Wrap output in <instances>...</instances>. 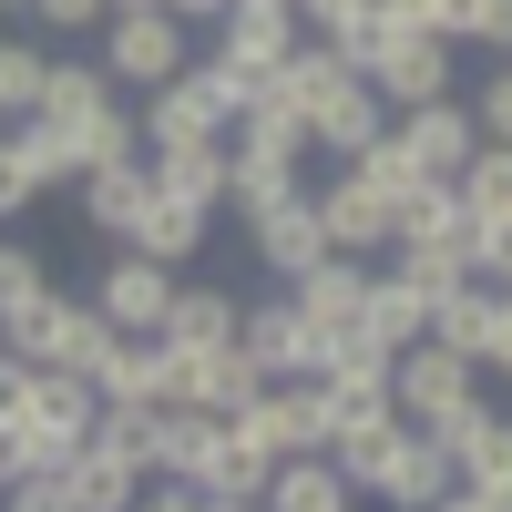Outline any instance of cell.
<instances>
[{"instance_id":"cell-1","label":"cell","mask_w":512,"mask_h":512,"mask_svg":"<svg viewBox=\"0 0 512 512\" xmlns=\"http://www.w3.org/2000/svg\"><path fill=\"white\" fill-rule=\"evenodd\" d=\"M236 113H246V93L216 72V62H185L175 82H154V93L134 103V123H144V154H185V144H226L236 134Z\"/></svg>"},{"instance_id":"cell-2","label":"cell","mask_w":512,"mask_h":512,"mask_svg":"<svg viewBox=\"0 0 512 512\" xmlns=\"http://www.w3.org/2000/svg\"><path fill=\"white\" fill-rule=\"evenodd\" d=\"M195 62V31L175 11H113L103 21V82L113 93H154V82H175Z\"/></svg>"},{"instance_id":"cell-3","label":"cell","mask_w":512,"mask_h":512,"mask_svg":"<svg viewBox=\"0 0 512 512\" xmlns=\"http://www.w3.org/2000/svg\"><path fill=\"white\" fill-rule=\"evenodd\" d=\"M297 41H308V31H297V11H287V0H236V11L216 21V52H205V62H216L236 93L256 103V82H267V72L297 52Z\"/></svg>"},{"instance_id":"cell-4","label":"cell","mask_w":512,"mask_h":512,"mask_svg":"<svg viewBox=\"0 0 512 512\" xmlns=\"http://www.w3.org/2000/svg\"><path fill=\"white\" fill-rule=\"evenodd\" d=\"M472 400H482V369L461 359V349H431V338H420V349L390 359V410L420 420V431H431V420H451V410H472Z\"/></svg>"},{"instance_id":"cell-5","label":"cell","mask_w":512,"mask_h":512,"mask_svg":"<svg viewBox=\"0 0 512 512\" xmlns=\"http://www.w3.org/2000/svg\"><path fill=\"white\" fill-rule=\"evenodd\" d=\"M236 441H256L267 461H308L328 451V420H318V379H267L246 410H236Z\"/></svg>"},{"instance_id":"cell-6","label":"cell","mask_w":512,"mask_h":512,"mask_svg":"<svg viewBox=\"0 0 512 512\" xmlns=\"http://www.w3.org/2000/svg\"><path fill=\"white\" fill-rule=\"evenodd\" d=\"M308 205H318V236H328V256H359V267H379L390 256V205H379L349 164H328V175L308 185Z\"/></svg>"},{"instance_id":"cell-7","label":"cell","mask_w":512,"mask_h":512,"mask_svg":"<svg viewBox=\"0 0 512 512\" xmlns=\"http://www.w3.org/2000/svg\"><path fill=\"white\" fill-rule=\"evenodd\" d=\"M175 287H185L175 267H154V256L123 246L113 267L93 277V318H103L113 338H154V328H164V308H175Z\"/></svg>"},{"instance_id":"cell-8","label":"cell","mask_w":512,"mask_h":512,"mask_svg":"<svg viewBox=\"0 0 512 512\" xmlns=\"http://www.w3.org/2000/svg\"><path fill=\"white\" fill-rule=\"evenodd\" d=\"M390 134H400V154L420 164L431 185H451L461 164L482 154V134H472V103L461 93H441V103H410V113H390Z\"/></svg>"},{"instance_id":"cell-9","label":"cell","mask_w":512,"mask_h":512,"mask_svg":"<svg viewBox=\"0 0 512 512\" xmlns=\"http://www.w3.org/2000/svg\"><path fill=\"white\" fill-rule=\"evenodd\" d=\"M236 349H246V369L256 379H318L328 369V338L287 308V297H267V308H246V328H236Z\"/></svg>"},{"instance_id":"cell-10","label":"cell","mask_w":512,"mask_h":512,"mask_svg":"<svg viewBox=\"0 0 512 512\" xmlns=\"http://www.w3.org/2000/svg\"><path fill=\"white\" fill-rule=\"evenodd\" d=\"M441 492H451V451H441V431H420V420H410V431L390 441V461L369 472L359 502H379V512H431Z\"/></svg>"},{"instance_id":"cell-11","label":"cell","mask_w":512,"mask_h":512,"mask_svg":"<svg viewBox=\"0 0 512 512\" xmlns=\"http://www.w3.org/2000/svg\"><path fill=\"white\" fill-rule=\"evenodd\" d=\"M441 451H451V482H472V492H512V410L472 400V410H451L431 420Z\"/></svg>"},{"instance_id":"cell-12","label":"cell","mask_w":512,"mask_h":512,"mask_svg":"<svg viewBox=\"0 0 512 512\" xmlns=\"http://www.w3.org/2000/svg\"><path fill=\"white\" fill-rule=\"evenodd\" d=\"M369 93L390 103V113H410V103H441V93H461V52H451V41H420V31H400L390 52H379Z\"/></svg>"},{"instance_id":"cell-13","label":"cell","mask_w":512,"mask_h":512,"mask_svg":"<svg viewBox=\"0 0 512 512\" xmlns=\"http://www.w3.org/2000/svg\"><path fill=\"white\" fill-rule=\"evenodd\" d=\"M226 420L216 410H185V400H154V441H144V472L154 482H205V461H216Z\"/></svg>"},{"instance_id":"cell-14","label":"cell","mask_w":512,"mask_h":512,"mask_svg":"<svg viewBox=\"0 0 512 512\" xmlns=\"http://www.w3.org/2000/svg\"><path fill=\"white\" fill-rule=\"evenodd\" d=\"M82 195V216H93V236H134L144 226V205H154V154H123V164H93V175L72 185Z\"/></svg>"},{"instance_id":"cell-15","label":"cell","mask_w":512,"mask_h":512,"mask_svg":"<svg viewBox=\"0 0 512 512\" xmlns=\"http://www.w3.org/2000/svg\"><path fill=\"white\" fill-rule=\"evenodd\" d=\"M297 195H308V164H297V154H246V144H226V216L267 226L277 205H297Z\"/></svg>"},{"instance_id":"cell-16","label":"cell","mask_w":512,"mask_h":512,"mask_svg":"<svg viewBox=\"0 0 512 512\" xmlns=\"http://www.w3.org/2000/svg\"><path fill=\"white\" fill-rule=\"evenodd\" d=\"M379 134H390V103H379L369 93V82L349 72V82H338V93L308 113V154H328V164H349V154H369Z\"/></svg>"},{"instance_id":"cell-17","label":"cell","mask_w":512,"mask_h":512,"mask_svg":"<svg viewBox=\"0 0 512 512\" xmlns=\"http://www.w3.org/2000/svg\"><path fill=\"white\" fill-rule=\"evenodd\" d=\"M359 297H369V267H359V256H318V267L287 287V308L308 318L318 338H349V328H359Z\"/></svg>"},{"instance_id":"cell-18","label":"cell","mask_w":512,"mask_h":512,"mask_svg":"<svg viewBox=\"0 0 512 512\" xmlns=\"http://www.w3.org/2000/svg\"><path fill=\"white\" fill-rule=\"evenodd\" d=\"M236 328H246V297H226V287H205V277H185L175 287V308H164V349H236Z\"/></svg>"},{"instance_id":"cell-19","label":"cell","mask_w":512,"mask_h":512,"mask_svg":"<svg viewBox=\"0 0 512 512\" xmlns=\"http://www.w3.org/2000/svg\"><path fill=\"white\" fill-rule=\"evenodd\" d=\"M359 328L379 338V349H420V338H431V297H420L400 267H369V297H359Z\"/></svg>"},{"instance_id":"cell-20","label":"cell","mask_w":512,"mask_h":512,"mask_svg":"<svg viewBox=\"0 0 512 512\" xmlns=\"http://www.w3.org/2000/svg\"><path fill=\"white\" fill-rule=\"evenodd\" d=\"M492 318H502V287L492 277H461V287H441L431 297V349H461L482 369V349H492Z\"/></svg>"},{"instance_id":"cell-21","label":"cell","mask_w":512,"mask_h":512,"mask_svg":"<svg viewBox=\"0 0 512 512\" xmlns=\"http://www.w3.org/2000/svg\"><path fill=\"white\" fill-rule=\"evenodd\" d=\"M246 236H256V267H277V287H297V277H308L318 256H328L318 205H308V195H297V205H277V216H267V226H246Z\"/></svg>"},{"instance_id":"cell-22","label":"cell","mask_w":512,"mask_h":512,"mask_svg":"<svg viewBox=\"0 0 512 512\" xmlns=\"http://www.w3.org/2000/svg\"><path fill=\"white\" fill-rule=\"evenodd\" d=\"M205 236H216V216H195V205H175V195H154L144 205V226L134 236H123V246H134V256H154V267H195V256H205Z\"/></svg>"},{"instance_id":"cell-23","label":"cell","mask_w":512,"mask_h":512,"mask_svg":"<svg viewBox=\"0 0 512 512\" xmlns=\"http://www.w3.org/2000/svg\"><path fill=\"white\" fill-rule=\"evenodd\" d=\"M21 410L41 420V431H62V441L82 451V441H93V410H103V400H93V379H72V369H31V379H21Z\"/></svg>"},{"instance_id":"cell-24","label":"cell","mask_w":512,"mask_h":512,"mask_svg":"<svg viewBox=\"0 0 512 512\" xmlns=\"http://www.w3.org/2000/svg\"><path fill=\"white\" fill-rule=\"evenodd\" d=\"M154 195L195 205V216H226V144H185V154H154Z\"/></svg>"},{"instance_id":"cell-25","label":"cell","mask_w":512,"mask_h":512,"mask_svg":"<svg viewBox=\"0 0 512 512\" xmlns=\"http://www.w3.org/2000/svg\"><path fill=\"white\" fill-rule=\"evenodd\" d=\"M359 492L338 482V461L328 451H308V461H277L267 472V512H349Z\"/></svg>"},{"instance_id":"cell-26","label":"cell","mask_w":512,"mask_h":512,"mask_svg":"<svg viewBox=\"0 0 512 512\" xmlns=\"http://www.w3.org/2000/svg\"><path fill=\"white\" fill-rule=\"evenodd\" d=\"M93 400H164V338H113L93 359Z\"/></svg>"},{"instance_id":"cell-27","label":"cell","mask_w":512,"mask_h":512,"mask_svg":"<svg viewBox=\"0 0 512 512\" xmlns=\"http://www.w3.org/2000/svg\"><path fill=\"white\" fill-rule=\"evenodd\" d=\"M390 246H461V256H472V216H461V195H451V185H420L400 216H390Z\"/></svg>"},{"instance_id":"cell-28","label":"cell","mask_w":512,"mask_h":512,"mask_svg":"<svg viewBox=\"0 0 512 512\" xmlns=\"http://www.w3.org/2000/svg\"><path fill=\"white\" fill-rule=\"evenodd\" d=\"M451 195H461V216H472V226H512V144H482L472 164H461V175H451Z\"/></svg>"},{"instance_id":"cell-29","label":"cell","mask_w":512,"mask_h":512,"mask_svg":"<svg viewBox=\"0 0 512 512\" xmlns=\"http://www.w3.org/2000/svg\"><path fill=\"white\" fill-rule=\"evenodd\" d=\"M267 472H277V461L267 451H256V441H236V420H226V441H216V461H205V502H267Z\"/></svg>"},{"instance_id":"cell-30","label":"cell","mask_w":512,"mask_h":512,"mask_svg":"<svg viewBox=\"0 0 512 512\" xmlns=\"http://www.w3.org/2000/svg\"><path fill=\"white\" fill-rule=\"evenodd\" d=\"M62 492H72V512H134L144 472H123V461H103V451H72L62 461Z\"/></svg>"},{"instance_id":"cell-31","label":"cell","mask_w":512,"mask_h":512,"mask_svg":"<svg viewBox=\"0 0 512 512\" xmlns=\"http://www.w3.org/2000/svg\"><path fill=\"white\" fill-rule=\"evenodd\" d=\"M41 72H52V52H41V41H21V31H0V123H31Z\"/></svg>"},{"instance_id":"cell-32","label":"cell","mask_w":512,"mask_h":512,"mask_svg":"<svg viewBox=\"0 0 512 512\" xmlns=\"http://www.w3.org/2000/svg\"><path fill=\"white\" fill-rule=\"evenodd\" d=\"M349 175H359V185H369V195H379V205H390V216H400V205H410V195H420V185H431V175H420V164H410V154H400V134H379V144H369V154H349Z\"/></svg>"},{"instance_id":"cell-33","label":"cell","mask_w":512,"mask_h":512,"mask_svg":"<svg viewBox=\"0 0 512 512\" xmlns=\"http://www.w3.org/2000/svg\"><path fill=\"white\" fill-rule=\"evenodd\" d=\"M472 41V52L512 62V0H451V52Z\"/></svg>"},{"instance_id":"cell-34","label":"cell","mask_w":512,"mask_h":512,"mask_svg":"<svg viewBox=\"0 0 512 512\" xmlns=\"http://www.w3.org/2000/svg\"><path fill=\"white\" fill-rule=\"evenodd\" d=\"M0 451H11V482H21V472H62V461H72V441H62V431H41L31 410H21V420H0Z\"/></svg>"},{"instance_id":"cell-35","label":"cell","mask_w":512,"mask_h":512,"mask_svg":"<svg viewBox=\"0 0 512 512\" xmlns=\"http://www.w3.org/2000/svg\"><path fill=\"white\" fill-rule=\"evenodd\" d=\"M461 103H472V134H482V144H512V62H492Z\"/></svg>"},{"instance_id":"cell-36","label":"cell","mask_w":512,"mask_h":512,"mask_svg":"<svg viewBox=\"0 0 512 512\" xmlns=\"http://www.w3.org/2000/svg\"><path fill=\"white\" fill-rule=\"evenodd\" d=\"M41 287H52V256L21 246V236H0V308H21V297H41Z\"/></svg>"},{"instance_id":"cell-37","label":"cell","mask_w":512,"mask_h":512,"mask_svg":"<svg viewBox=\"0 0 512 512\" xmlns=\"http://www.w3.org/2000/svg\"><path fill=\"white\" fill-rule=\"evenodd\" d=\"M287 11H297V31H308V41H338V31H359L379 0H287Z\"/></svg>"},{"instance_id":"cell-38","label":"cell","mask_w":512,"mask_h":512,"mask_svg":"<svg viewBox=\"0 0 512 512\" xmlns=\"http://www.w3.org/2000/svg\"><path fill=\"white\" fill-rule=\"evenodd\" d=\"M21 21H41V31H103L113 0H21Z\"/></svg>"},{"instance_id":"cell-39","label":"cell","mask_w":512,"mask_h":512,"mask_svg":"<svg viewBox=\"0 0 512 512\" xmlns=\"http://www.w3.org/2000/svg\"><path fill=\"white\" fill-rule=\"evenodd\" d=\"M0 512H72L62 472H21V482H0Z\"/></svg>"},{"instance_id":"cell-40","label":"cell","mask_w":512,"mask_h":512,"mask_svg":"<svg viewBox=\"0 0 512 512\" xmlns=\"http://www.w3.org/2000/svg\"><path fill=\"white\" fill-rule=\"evenodd\" d=\"M390 31H420V41H451V0H379Z\"/></svg>"},{"instance_id":"cell-41","label":"cell","mask_w":512,"mask_h":512,"mask_svg":"<svg viewBox=\"0 0 512 512\" xmlns=\"http://www.w3.org/2000/svg\"><path fill=\"white\" fill-rule=\"evenodd\" d=\"M31 195H41V185L21 175V154H11V123H0V226H11V216H21Z\"/></svg>"},{"instance_id":"cell-42","label":"cell","mask_w":512,"mask_h":512,"mask_svg":"<svg viewBox=\"0 0 512 512\" xmlns=\"http://www.w3.org/2000/svg\"><path fill=\"white\" fill-rule=\"evenodd\" d=\"M431 512H512V492H472V482H451Z\"/></svg>"},{"instance_id":"cell-43","label":"cell","mask_w":512,"mask_h":512,"mask_svg":"<svg viewBox=\"0 0 512 512\" xmlns=\"http://www.w3.org/2000/svg\"><path fill=\"white\" fill-rule=\"evenodd\" d=\"M164 11H175V21H185V31H216V21H226V11H236V0H164Z\"/></svg>"},{"instance_id":"cell-44","label":"cell","mask_w":512,"mask_h":512,"mask_svg":"<svg viewBox=\"0 0 512 512\" xmlns=\"http://www.w3.org/2000/svg\"><path fill=\"white\" fill-rule=\"evenodd\" d=\"M482 369H502V379H512V297H502V318H492V349H482Z\"/></svg>"},{"instance_id":"cell-45","label":"cell","mask_w":512,"mask_h":512,"mask_svg":"<svg viewBox=\"0 0 512 512\" xmlns=\"http://www.w3.org/2000/svg\"><path fill=\"white\" fill-rule=\"evenodd\" d=\"M0 21H21V0H0Z\"/></svg>"},{"instance_id":"cell-46","label":"cell","mask_w":512,"mask_h":512,"mask_svg":"<svg viewBox=\"0 0 512 512\" xmlns=\"http://www.w3.org/2000/svg\"><path fill=\"white\" fill-rule=\"evenodd\" d=\"M226 512H267V502H226Z\"/></svg>"},{"instance_id":"cell-47","label":"cell","mask_w":512,"mask_h":512,"mask_svg":"<svg viewBox=\"0 0 512 512\" xmlns=\"http://www.w3.org/2000/svg\"><path fill=\"white\" fill-rule=\"evenodd\" d=\"M0 482H11V451H0Z\"/></svg>"},{"instance_id":"cell-48","label":"cell","mask_w":512,"mask_h":512,"mask_svg":"<svg viewBox=\"0 0 512 512\" xmlns=\"http://www.w3.org/2000/svg\"><path fill=\"white\" fill-rule=\"evenodd\" d=\"M349 512H369V502H349Z\"/></svg>"}]
</instances>
